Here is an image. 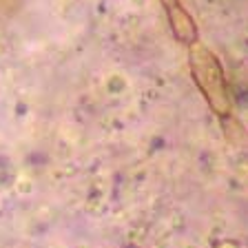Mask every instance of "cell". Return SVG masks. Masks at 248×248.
Listing matches in <instances>:
<instances>
[{
	"label": "cell",
	"mask_w": 248,
	"mask_h": 248,
	"mask_svg": "<svg viewBox=\"0 0 248 248\" xmlns=\"http://www.w3.org/2000/svg\"><path fill=\"white\" fill-rule=\"evenodd\" d=\"M191 69L197 87L202 89L213 111L219 115H226L231 108V100H228V89L219 60L208 49L197 45L191 49Z\"/></svg>",
	"instance_id": "cell-1"
},
{
	"label": "cell",
	"mask_w": 248,
	"mask_h": 248,
	"mask_svg": "<svg viewBox=\"0 0 248 248\" xmlns=\"http://www.w3.org/2000/svg\"><path fill=\"white\" fill-rule=\"evenodd\" d=\"M166 14H169L170 27L175 31V36L184 42H195L197 38V29L193 25V20L188 18V14L184 11V7L180 5V0H162Z\"/></svg>",
	"instance_id": "cell-2"
}]
</instances>
